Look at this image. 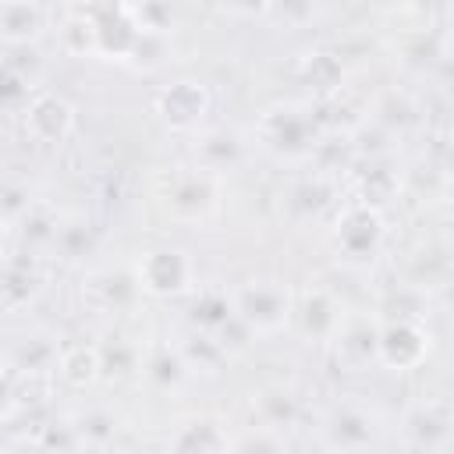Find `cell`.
<instances>
[{"label": "cell", "instance_id": "6da1fadb", "mask_svg": "<svg viewBox=\"0 0 454 454\" xmlns=\"http://www.w3.org/2000/svg\"><path fill=\"white\" fill-rule=\"evenodd\" d=\"M323 135H326V128H323L319 106L316 103H294V99H280V103L262 106L255 114V124H252L255 145L280 163L284 160L287 163L309 160Z\"/></svg>", "mask_w": 454, "mask_h": 454}, {"label": "cell", "instance_id": "7a4b0ae2", "mask_svg": "<svg viewBox=\"0 0 454 454\" xmlns=\"http://www.w3.org/2000/svg\"><path fill=\"white\" fill-rule=\"evenodd\" d=\"M231 309L255 337L259 333H280L291 323L294 294L284 280L259 277V280H245L231 291Z\"/></svg>", "mask_w": 454, "mask_h": 454}, {"label": "cell", "instance_id": "3957f363", "mask_svg": "<svg viewBox=\"0 0 454 454\" xmlns=\"http://www.w3.org/2000/svg\"><path fill=\"white\" fill-rule=\"evenodd\" d=\"M160 202L174 223H206L220 209V177L199 167H177L163 177Z\"/></svg>", "mask_w": 454, "mask_h": 454}, {"label": "cell", "instance_id": "277c9868", "mask_svg": "<svg viewBox=\"0 0 454 454\" xmlns=\"http://www.w3.org/2000/svg\"><path fill=\"white\" fill-rule=\"evenodd\" d=\"M383 241H387V223L380 209L351 199L333 213V248L344 262L369 266L383 252Z\"/></svg>", "mask_w": 454, "mask_h": 454}, {"label": "cell", "instance_id": "5b68a950", "mask_svg": "<svg viewBox=\"0 0 454 454\" xmlns=\"http://www.w3.org/2000/svg\"><path fill=\"white\" fill-rule=\"evenodd\" d=\"M135 277L142 294L149 298H184L199 287L195 259L177 245H156L142 252V259L135 262Z\"/></svg>", "mask_w": 454, "mask_h": 454}, {"label": "cell", "instance_id": "8992f818", "mask_svg": "<svg viewBox=\"0 0 454 454\" xmlns=\"http://www.w3.org/2000/svg\"><path fill=\"white\" fill-rule=\"evenodd\" d=\"M153 110L170 131H199L213 110V92L199 78H177L153 96Z\"/></svg>", "mask_w": 454, "mask_h": 454}, {"label": "cell", "instance_id": "52a82bcc", "mask_svg": "<svg viewBox=\"0 0 454 454\" xmlns=\"http://www.w3.org/2000/svg\"><path fill=\"white\" fill-rule=\"evenodd\" d=\"M348 316V305L330 284H309L301 294H294V312L291 319L312 344H330Z\"/></svg>", "mask_w": 454, "mask_h": 454}, {"label": "cell", "instance_id": "ba28073f", "mask_svg": "<svg viewBox=\"0 0 454 454\" xmlns=\"http://www.w3.org/2000/svg\"><path fill=\"white\" fill-rule=\"evenodd\" d=\"M433 337L422 323L411 319H380V348H376V365L394 369V372H411L429 358Z\"/></svg>", "mask_w": 454, "mask_h": 454}, {"label": "cell", "instance_id": "9c48e42d", "mask_svg": "<svg viewBox=\"0 0 454 454\" xmlns=\"http://www.w3.org/2000/svg\"><path fill=\"white\" fill-rule=\"evenodd\" d=\"M85 14L96 28V57L128 64V53L138 39V21L131 4H85Z\"/></svg>", "mask_w": 454, "mask_h": 454}, {"label": "cell", "instance_id": "30bf717a", "mask_svg": "<svg viewBox=\"0 0 454 454\" xmlns=\"http://www.w3.org/2000/svg\"><path fill=\"white\" fill-rule=\"evenodd\" d=\"M82 298L92 309L110 312V316L135 312L138 301H142V287H138L135 266H103V270H92L82 280Z\"/></svg>", "mask_w": 454, "mask_h": 454}, {"label": "cell", "instance_id": "8fae6325", "mask_svg": "<svg viewBox=\"0 0 454 454\" xmlns=\"http://www.w3.org/2000/svg\"><path fill=\"white\" fill-rule=\"evenodd\" d=\"M333 358L344 372H365L369 365H376V348H380V316L369 312H351L344 316L337 337L330 340Z\"/></svg>", "mask_w": 454, "mask_h": 454}, {"label": "cell", "instance_id": "7c38bea8", "mask_svg": "<svg viewBox=\"0 0 454 454\" xmlns=\"http://www.w3.org/2000/svg\"><path fill=\"white\" fill-rule=\"evenodd\" d=\"M25 121V135L35 145H60L71 131H74V106L60 96V92H32V99L21 110Z\"/></svg>", "mask_w": 454, "mask_h": 454}, {"label": "cell", "instance_id": "4fadbf2b", "mask_svg": "<svg viewBox=\"0 0 454 454\" xmlns=\"http://www.w3.org/2000/svg\"><path fill=\"white\" fill-rule=\"evenodd\" d=\"M284 209L294 223H319L330 213L340 209V184L337 177H326L319 170L301 174L298 181H291L287 195H284Z\"/></svg>", "mask_w": 454, "mask_h": 454}, {"label": "cell", "instance_id": "5bb4252c", "mask_svg": "<svg viewBox=\"0 0 454 454\" xmlns=\"http://www.w3.org/2000/svg\"><path fill=\"white\" fill-rule=\"evenodd\" d=\"M450 426H454V411L447 397H426L419 404L408 408L404 415V436L411 447L426 450V454H443L450 443Z\"/></svg>", "mask_w": 454, "mask_h": 454}, {"label": "cell", "instance_id": "9a60e30c", "mask_svg": "<svg viewBox=\"0 0 454 454\" xmlns=\"http://www.w3.org/2000/svg\"><path fill=\"white\" fill-rule=\"evenodd\" d=\"M294 78L312 92V103H326L333 99L340 89H344V78H348V67H344V57L330 46H312V50H301L298 60H294Z\"/></svg>", "mask_w": 454, "mask_h": 454}, {"label": "cell", "instance_id": "2e32d148", "mask_svg": "<svg viewBox=\"0 0 454 454\" xmlns=\"http://www.w3.org/2000/svg\"><path fill=\"white\" fill-rule=\"evenodd\" d=\"M245 163H248V142L234 128H206L195 138V167L199 170L223 177Z\"/></svg>", "mask_w": 454, "mask_h": 454}, {"label": "cell", "instance_id": "e0dca14e", "mask_svg": "<svg viewBox=\"0 0 454 454\" xmlns=\"http://www.w3.org/2000/svg\"><path fill=\"white\" fill-rule=\"evenodd\" d=\"M376 440V419L365 408L337 404L326 419V443L340 454H365Z\"/></svg>", "mask_w": 454, "mask_h": 454}, {"label": "cell", "instance_id": "ac0fdd59", "mask_svg": "<svg viewBox=\"0 0 454 454\" xmlns=\"http://www.w3.org/2000/svg\"><path fill=\"white\" fill-rule=\"evenodd\" d=\"M227 429L216 415H195L170 433L167 454H227Z\"/></svg>", "mask_w": 454, "mask_h": 454}, {"label": "cell", "instance_id": "d6986e66", "mask_svg": "<svg viewBox=\"0 0 454 454\" xmlns=\"http://www.w3.org/2000/svg\"><path fill=\"white\" fill-rule=\"evenodd\" d=\"M252 419L262 429L273 433H287L291 426H298L301 419V404L294 397V390H287L284 383H266L252 394Z\"/></svg>", "mask_w": 454, "mask_h": 454}, {"label": "cell", "instance_id": "ffe728a7", "mask_svg": "<svg viewBox=\"0 0 454 454\" xmlns=\"http://www.w3.org/2000/svg\"><path fill=\"white\" fill-rule=\"evenodd\" d=\"M43 277H39V266H35V255L32 252H14V255H4V273H0V305L7 309H21L35 298Z\"/></svg>", "mask_w": 454, "mask_h": 454}, {"label": "cell", "instance_id": "44dd1931", "mask_svg": "<svg viewBox=\"0 0 454 454\" xmlns=\"http://www.w3.org/2000/svg\"><path fill=\"white\" fill-rule=\"evenodd\" d=\"M46 32V7L39 4H0V39L4 46H35L39 35Z\"/></svg>", "mask_w": 454, "mask_h": 454}, {"label": "cell", "instance_id": "7402d4cb", "mask_svg": "<svg viewBox=\"0 0 454 454\" xmlns=\"http://www.w3.org/2000/svg\"><path fill=\"white\" fill-rule=\"evenodd\" d=\"M142 376H145V383H149L153 390L174 394V390L184 387V380H188L192 372H188V365H184L177 344H156V348H149V351L142 355Z\"/></svg>", "mask_w": 454, "mask_h": 454}, {"label": "cell", "instance_id": "603a6c76", "mask_svg": "<svg viewBox=\"0 0 454 454\" xmlns=\"http://www.w3.org/2000/svg\"><path fill=\"white\" fill-rule=\"evenodd\" d=\"M96 351H99V376L131 380L135 372H142V348L124 333H106L96 344Z\"/></svg>", "mask_w": 454, "mask_h": 454}, {"label": "cell", "instance_id": "cb8c5ba5", "mask_svg": "<svg viewBox=\"0 0 454 454\" xmlns=\"http://www.w3.org/2000/svg\"><path fill=\"white\" fill-rule=\"evenodd\" d=\"M57 376L67 387H74V390L92 387L99 380V351H96V344L74 340V344L60 348V355H57Z\"/></svg>", "mask_w": 454, "mask_h": 454}, {"label": "cell", "instance_id": "d4e9b609", "mask_svg": "<svg viewBox=\"0 0 454 454\" xmlns=\"http://www.w3.org/2000/svg\"><path fill=\"white\" fill-rule=\"evenodd\" d=\"M397 188H401L397 170H390L383 160H369L365 174H358V181H355V202L372 206V209L383 213V206L397 195Z\"/></svg>", "mask_w": 454, "mask_h": 454}, {"label": "cell", "instance_id": "484cf974", "mask_svg": "<svg viewBox=\"0 0 454 454\" xmlns=\"http://www.w3.org/2000/svg\"><path fill=\"white\" fill-rule=\"evenodd\" d=\"M231 316H234V309H231V294L227 291H209V287H195L192 291V305H188L192 330L216 333Z\"/></svg>", "mask_w": 454, "mask_h": 454}, {"label": "cell", "instance_id": "4316f807", "mask_svg": "<svg viewBox=\"0 0 454 454\" xmlns=\"http://www.w3.org/2000/svg\"><path fill=\"white\" fill-rule=\"evenodd\" d=\"M64 262H82L96 248V227L85 216H60L53 245H50Z\"/></svg>", "mask_w": 454, "mask_h": 454}, {"label": "cell", "instance_id": "83f0119b", "mask_svg": "<svg viewBox=\"0 0 454 454\" xmlns=\"http://www.w3.org/2000/svg\"><path fill=\"white\" fill-rule=\"evenodd\" d=\"M177 344V351H181V358H184V365H188V372H206V376H216L231 358H227V351L209 337V333H199V330H188L181 340H174Z\"/></svg>", "mask_w": 454, "mask_h": 454}, {"label": "cell", "instance_id": "f1b7e54d", "mask_svg": "<svg viewBox=\"0 0 454 454\" xmlns=\"http://www.w3.org/2000/svg\"><path fill=\"white\" fill-rule=\"evenodd\" d=\"M71 429H74L78 447L103 450V447H110L114 436H117V419H114L106 408H89V411H82V415L71 422Z\"/></svg>", "mask_w": 454, "mask_h": 454}, {"label": "cell", "instance_id": "f546056e", "mask_svg": "<svg viewBox=\"0 0 454 454\" xmlns=\"http://www.w3.org/2000/svg\"><path fill=\"white\" fill-rule=\"evenodd\" d=\"M60 46L71 57H96V28L85 14V7H67L60 21Z\"/></svg>", "mask_w": 454, "mask_h": 454}, {"label": "cell", "instance_id": "4dcf8cb0", "mask_svg": "<svg viewBox=\"0 0 454 454\" xmlns=\"http://www.w3.org/2000/svg\"><path fill=\"white\" fill-rule=\"evenodd\" d=\"M369 121H372V124H380L383 131L397 135L404 124H411V121H415V103H411V96H408L404 89H390V92H383V96L376 99L372 117H369Z\"/></svg>", "mask_w": 454, "mask_h": 454}, {"label": "cell", "instance_id": "1f68e13d", "mask_svg": "<svg viewBox=\"0 0 454 454\" xmlns=\"http://www.w3.org/2000/svg\"><path fill=\"white\" fill-rule=\"evenodd\" d=\"M447 252L443 248H422V252H415L411 255V270H408V287H415V291H429V287H443V280H447Z\"/></svg>", "mask_w": 454, "mask_h": 454}, {"label": "cell", "instance_id": "d6a6232c", "mask_svg": "<svg viewBox=\"0 0 454 454\" xmlns=\"http://www.w3.org/2000/svg\"><path fill=\"white\" fill-rule=\"evenodd\" d=\"M170 57V32H153V28H138V39L128 53V64L135 71H156L163 67Z\"/></svg>", "mask_w": 454, "mask_h": 454}, {"label": "cell", "instance_id": "836d02e7", "mask_svg": "<svg viewBox=\"0 0 454 454\" xmlns=\"http://www.w3.org/2000/svg\"><path fill=\"white\" fill-rule=\"evenodd\" d=\"M57 223H60V216H57L50 206L35 202V206L25 213V220L18 223L21 241H25V252H32V248H50V245H53V234H57Z\"/></svg>", "mask_w": 454, "mask_h": 454}, {"label": "cell", "instance_id": "e575fe53", "mask_svg": "<svg viewBox=\"0 0 454 454\" xmlns=\"http://www.w3.org/2000/svg\"><path fill=\"white\" fill-rule=\"evenodd\" d=\"M57 344H50L46 337H32V340H25L14 355H11V365L18 369V372H57Z\"/></svg>", "mask_w": 454, "mask_h": 454}, {"label": "cell", "instance_id": "d590c367", "mask_svg": "<svg viewBox=\"0 0 454 454\" xmlns=\"http://www.w3.org/2000/svg\"><path fill=\"white\" fill-rule=\"evenodd\" d=\"M429 305V294L408 287V284H397L387 298H383V312L380 319H411V323H422V309Z\"/></svg>", "mask_w": 454, "mask_h": 454}, {"label": "cell", "instance_id": "8d00e7d4", "mask_svg": "<svg viewBox=\"0 0 454 454\" xmlns=\"http://www.w3.org/2000/svg\"><path fill=\"white\" fill-rule=\"evenodd\" d=\"M227 454H291V447H287L284 433L252 426V429H245L241 436H234L227 443Z\"/></svg>", "mask_w": 454, "mask_h": 454}, {"label": "cell", "instance_id": "74e56055", "mask_svg": "<svg viewBox=\"0 0 454 454\" xmlns=\"http://www.w3.org/2000/svg\"><path fill=\"white\" fill-rule=\"evenodd\" d=\"M32 206H35V199H32V188L25 181H18V177L0 181V223L18 227Z\"/></svg>", "mask_w": 454, "mask_h": 454}, {"label": "cell", "instance_id": "f35d334b", "mask_svg": "<svg viewBox=\"0 0 454 454\" xmlns=\"http://www.w3.org/2000/svg\"><path fill=\"white\" fill-rule=\"evenodd\" d=\"M14 372H18V369H14ZM50 390H53V376H50V372H18V380H14L18 411L46 404V401H50Z\"/></svg>", "mask_w": 454, "mask_h": 454}, {"label": "cell", "instance_id": "ab89813d", "mask_svg": "<svg viewBox=\"0 0 454 454\" xmlns=\"http://www.w3.org/2000/svg\"><path fill=\"white\" fill-rule=\"evenodd\" d=\"M32 99V78H25L21 71L7 67L0 60V106H21Z\"/></svg>", "mask_w": 454, "mask_h": 454}, {"label": "cell", "instance_id": "60d3db41", "mask_svg": "<svg viewBox=\"0 0 454 454\" xmlns=\"http://www.w3.org/2000/svg\"><path fill=\"white\" fill-rule=\"evenodd\" d=\"M35 443H39L46 454H71V450L78 447L71 422H53V426H46V429L39 433V440H35Z\"/></svg>", "mask_w": 454, "mask_h": 454}, {"label": "cell", "instance_id": "b9f144b4", "mask_svg": "<svg viewBox=\"0 0 454 454\" xmlns=\"http://www.w3.org/2000/svg\"><path fill=\"white\" fill-rule=\"evenodd\" d=\"M14 380H18V372H14L11 358H0V419H11V415L18 411V401H14Z\"/></svg>", "mask_w": 454, "mask_h": 454}, {"label": "cell", "instance_id": "7bdbcfd3", "mask_svg": "<svg viewBox=\"0 0 454 454\" xmlns=\"http://www.w3.org/2000/svg\"><path fill=\"white\" fill-rule=\"evenodd\" d=\"M266 18H284L291 25H301V21H312L316 18V7L312 4H266Z\"/></svg>", "mask_w": 454, "mask_h": 454}, {"label": "cell", "instance_id": "ee69618b", "mask_svg": "<svg viewBox=\"0 0 454 454\" xmlns=\"http://www.w3.org/2000/svg\"><path fill=\"white\" fill-rule=\"evenodd\" d=\"M11 454H46V450H43L39 443H21V447H14Z\"/></svg>", "mask_w": 454, "mask_h": 454}, {"label": "cell", "instance_id": "f6af8a7d", "mask_svg": "<svg viewBox=\"0 0 454 454\" xmlns=\"http://www.w3.org/2000/svg\"><path fill=\"white\" fill-rule=\"evenodd\" d=\"M0 273H4V255H0Z\"/></svg>", "mask_w": 454, "mask_h": 454}, {"label": "cell", "instance_id": "bcb514c9", "mask_svg": "<svg viewBox=\"0 0 454 454\" xmlns=\"http://www.w3.org/2000/svg\"><path fill=\"white\" fill-rule=\"evenodd\" d=\"M326 454H340V450H326Z\"/></svg>", "mask_w": 454, "mask_h": 454}]
</instances>
